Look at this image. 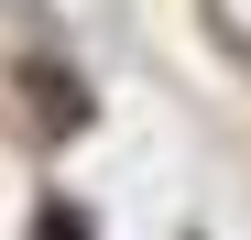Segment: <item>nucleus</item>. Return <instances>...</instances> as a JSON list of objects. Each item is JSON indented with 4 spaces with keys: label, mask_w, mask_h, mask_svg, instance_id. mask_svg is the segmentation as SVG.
<instances>
[{
    "label": "nucleus",
    "mask_w": 251,
    "mask_h": 240,
    "mask_svg": "<svg viewBox=\"0 0 251 240\" xmlns=\"http://www.w3.org/2000/svg\"><path fill=\"white\" fill-rule=\"evenodd\" d=\"M33 240H88V229H76L66 208H44V218H33Z\"/></svg>",
    "instance_id": "2"
},
{
    "label": "nucleus",
    "mask_w": 251,
    "mask_h": 240,
    "mask_svg": "<svg viewBox=\"0 0 251 240\" xmlns=\"http://www.w3.org/2000/svg\"><path fill=\"white\" fill-rule=\"evenodd\" d=\"M33 98H44V120H66V131L88 120V98H76V76H55V66H33Z\"/></svg>",
    "instance_id": "1"
}]
</instances>
